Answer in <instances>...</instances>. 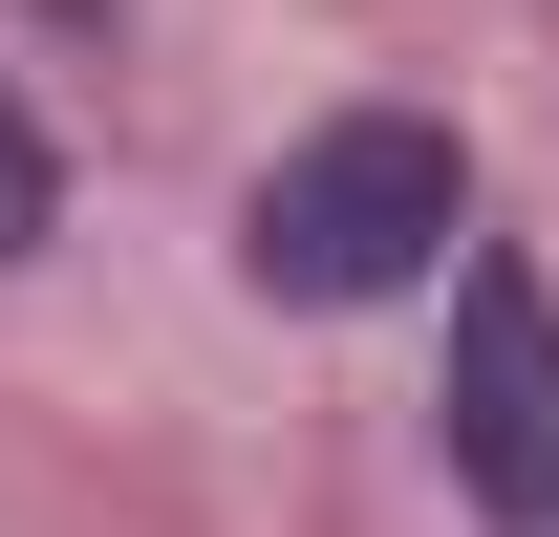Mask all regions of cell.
Wrapping results in <instances>:
<instances>
[{
    "label": "cell",
    "instance_id": "6da1fadb",
    "mask_svg": "<svg viewBox=\"0 0 559 537\" xmlns=\"http://www.w3.org/2000/svg\"><path fill=\"white\" fill-rule=\"evenodd\" d=\"M452 259H474V151L430 130V108H323V130L237 194V279L301 301V323L409 301V279H452Z\"/></svg>",
    "mask_w": 559,
    "mask_h": 537
},
{
    "label": "cell",
    "instance_id": "7a4b0ae2",
    "mask_svg": "<svg viewBox=\"0 0 559 537\" xmlns=\"http://www.w3.org/2000/svg\"><path fill=\"white\" fill-rule=\"evenodd\" d=\"M430 430H452V494L495 537H559V279L516 237L452 259V366H430Z\"/></svg>",
    "mask_w": 559,
    "mask_h": 537
},
{
    "label": "cell",
    "instance_id": "3957f363",
    "mask_svg": "<svg viewBox=\"0 0 559 537\" xmlns=\"http://www.w3.org/2000/svg\"><path fill=\"white\" fill-rule=\"evenodd\" d=\"M44 237H66V151H44L22 86H0V259H44Z\"/></svg>",
    "mask_w": 559,
    "mask_h": 537
}]
</instances>
